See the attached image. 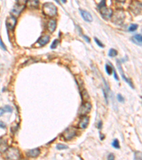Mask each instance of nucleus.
Listing matches in <instances>:
<instances>
[{
    "label": "nucleus",
    "mask_w": 142,
    "mask_h": 160,
    "mask_svg": "<svg viewBox=\"0 0 142 160\" xmlns=\"http://www.w3.org/2000/svg\"><path fill=\"white\" fill-rule=\"evenodd\" d=\"M42 11L46 16L53 17L57 14V7L51 2H46L43 5Z\"/></svg>",
    "instance_id": "1"
},
{
    "label": "nucleus",
    "mask_w": 142,
    "mask_h": 160,
    "mask_svg": "<svg viewBox=\"0 0 142 160\" xmlns=\"http://www.w3.org/2000/svg\"><path fill=\"white\" fill-rule=\"evenodd\" d=\"M6 158L9 160H19L20 158V152L17 148L11 147L7 149Z\"/></svg>",
    "instance_id": "2"
},
{
    "label": "nucleus",
    "mask_w": 142,
    "mask_h": 160,
    "mask_svg": "<svg viewBox=\"0 0 142 160\" xmlns=\"http://www.w3.org/2000/svg\"><path fill=\"white\" fill-rule=\"evenodd\" d=\"M77 133V130L76 129L73 127H68L67 128L64 132L63 133V138L66 140H70L71 139H73Z\"/></svg>",
    "instance_id": "3"
},
{
    "label": "nucleus",
    "mask_w": 142,
    "mask_h": 160,
    "mask_svg": "<svg viewBox=\"0 0 142 160\" xmlns=\"http://www.w3.org/2000/svg\"><path fill=\"white\" fill-rule=\"evenodd\" d=\"M92 108V105L90 102H85L83 105H81V107L79 109V115H81V116H84V115H86L87 114H88Z\"/></svg>",
    "instance_id": "4"
},
{
    "label": "nucleus",
    "mask_w": 142,
    "mask_h": 160,
    "mask_svg": "<svg viewBox=\"0 0 142 160\" xmlns=\"http://www.w3.org/2000/svg\"><path fill=\"white\" fill-rule=\"evenodd\" d=\"M129 9L133 14L138 15L141 14V11H142V4L139 1H134L131 4Z\"/></svg>",
    "instance_id": "5"
},
{
    "label": "nucleus",
    "mask_w": 142,
    "mask_h": 160,
    "mask_svg": "<svg viewBox=\"0 0 142 160\" xmlns=\"http://www.w3.org/2000/svg\"><path fill=\"white\" fill-rule=\"evenodd\" d=\"M124 18H125V15H124V12L121 11H117L115 13V14L114 15L112 21H113V22L114 24H122L124 22Z\"/></svg>",
    "instance_id": "6"
},
{
    "label": "nucleus",
    "mask_w": 142,
    "mask_h": 160,
    "mask_svg": "<svg viewBox=\"0 0 142 160\" xmlns=\"http://www.w3.org/2000/svg\"><path fill=\"white\" fill-rule=\"evenodd\" d=\"M100 9L101 15L102 16L103 18H104L106 19H110L112 16V14H113V11L111 9L107 8V7H104L100 8Z\"/></svg>",
    "instance_id": "7"
},
{
    "label": "nucleus",
    "mask_w": 142,
    "mask_h": 160,
    "mask_svg": "<svg viewBox=\"0 0 142 160\" xmlns=\"http://www.w3.org/2000/svg\"><path fill=\"white\" fill-rule=\"evenodd\" d=\"M117 62V67H118V69H119V72H120V73H121V76L122 77V78L124 80L125 82H126V83L129 84V85L132 88H134V85H133L132 82L129 78H127L124 76V71H123V70H122V66H121V63H120V61L118 60Z\"/></svg>",
    "instance_id": "8"
},
{
    "label": "nucleus",
    "mask_w": 142,
    "mask_h": 160,
    "mask_svg": "<svg viewBox=\"0 0 142 160\" xmlns=\"http://www.w3.org/2000/svg\"><path fill=\"white\" fill-rule=\"evenodd\" d=\"M17 19L14 17H9L7 19L6 24L9 29L12 30L14 29L15 26L17 24Z\"/></svg>",
    "instance_id": "9"
},
{
    "label": "nucleus",
    "mask_w": 142,
    "mask_h": 160,
    "mask_svg": "<svg viewBox=\"0 0 142 160\" xmlns=\"http://www.w3.org/2000/svg\"><path fill=\"white\" fill-rule=\"evenodd\" d=\"M89 124V118L86 115L83 116L79 123H78V127L80 129H85Z\"/></svg>",
    "instance_id": "10"
},
{
    "label": "nucleus",
    "mask_w": 142,
    "mask_h": 160,
    "mask_svg": "<svg viewBox=\"0 0 142 160\" xmlns=\"http://www.w3.org/2000/svg\"><path fill=\"white\" fill-rule=\"evenodd\" d=\"M80 11L81 16L83 18V19L85 21H87V22H91V21H92V15H91L89 12H87V11H85V10H83V9H80Z\"/></svg>",
    "instance_id": "11"
},
{
    "label": "nucleus",
    "mask_w": 142,
    "mask_h": 160,
    "mask_svg": "<svg viewBox=\"0 0 142 160\" xmlns=\"http://www.w3.org/2000/svg\"><path fill=\"white\" fill-rule=\"evenodd\" d=\"M39 154H40V150L38 148H36V149L31 150L26 152V155L28 157H31V158H36Z\"/></svg>",
    "instance_id": "12"
},
{
    "label": "nucleus",
    "mask_w": 142,
    "mask_h": 160,
    "mask_svg": "<svg viewBox=\"0 0 142 160\" xmlns=\"http://www.w3.org/2000/svg\"><path fill=\"white\" fill-rule=\"evenodd\" d=\"M49 41H50V36H48V35H45V36H41V38H39L37 43L39 46H44V45L47 44L49 42Z\"/></svg>",
    "instance_id": "13"
},
{
    "label": "nucleus",
    "mask_w": 142,
    "mask_h": 160,
    "mask_svg": "<svg viewBox=\"0 0 142 160\" xmlns=\"http://www.w3.org/2000/svg\"><path fill=\"white\" fill-rule=\"evenodd\" d=\"M132 41L136 45L141 46L142 43V35L141 34H136V35H134V36H132Z\"/></svg>",
    "instance_id": "14"
},
{
    "label": "nucleus",
    "mask_w": 142,
    "mask_h": 160,
    "mask_svg": "<svg viewBox=\"0 0 142 160\" xmlns=\"http://www.w3.org/2000/svg\"><path fill=\"white\" fill-rule=\"evenodd\" d=\"M56 26H57L56 21L54 19H51L48 24V30L51 33L53 32L56 29Z\"/></svg>",
    "instance_id": "15"
},
{
    "label": "nucleus",
    "mask_w": 142,
    "mask_h": 160,
    "mask_svg": "<svg viewBox=\"0 0 142 160\" xmlns=\"http://www.w3.org/2000/svg\"><path fill=\"white\" fill-rule=\"evenodd\" d=\"M27 5L29 8L36 9L38 8L39 1L38 0H27Z\"/></svg>",
    "instance_id": "16"
},
{
    "label": "nucleus",
    "mask_w": 142,
    "mask_h": 160,
    "mask_svg": "<svg viewBox=\"0 0 142 160\" xmlns=\"http://www.w3.org/2000/svg\"><path fill=\"white\" fill-rule=\"evenodd\" d=\"M8 149V144L6 140H0V152L4 153Z\"/></svg>",
    "instance_id": "17"
},
{
    "label": "nucleus",
    "mask_w": 142,
    "mask_h": 160,
    "mask_svg": "<svg viewBox=\"0 0 142 160\" xmlns=\"http://www.w3.org/2000/svg\"><path fill=\"white\" fill-rule=\"evenodd\" d=\"M24 6L17 4L14 7V9H13L11 10V14H14V15H19L21 13V11L24 9Z\"/></svg>",
    "instance_id": "18"
},
{
    "label": "nucleus",
    "mask_w": 142,
    "mask_h": 160,
    "mask_svg": "<svg viewBox=\"0 0 142 160\" xmlns=\"http://www.w3.org/2000/svg\"><path fill=\"white\" fill-rule=\"evenodd\" d=\"M12 112V108L9 105H6L4 108H0V116L3 115V114H4L5 112Z\"/></svg>",
    "instance_id": "19"
},
{
    "label": "nucleus",
    "mask_w": 142,
    "mask_h": 160,
    "mask_svg": "<svg viewBox=\"0 0 142 160\" xmlns=\"http://www.w3.org/2000/svg\"><path fill=\"white\" fill-rule=\"evenodd\" d=\"M105 70L107 75H111L112 71H113V66L112 65H109V64H106L105 65Z\"/></svg>",
    "instance_id": "20"
},
{
    "label": "nucleus",
    "mask_w": 142,
    "mask_h": 160,
    "mask_svg": "<svg viewBox=\"0 0 142 160\" xmlns=\"http://www.w3.org/2000/svg\"><path fill=\"white\" fill-rule=\"evenodd\" d=\"M108 55L109 56H110V57H114L117 55V51L114 49H111L109 51Z\"/></svg>",
    "instance_id": "21"
},
{
    "label": "nucleus",
    "mask_w": 142,
    "mask_h": 160,
    "mask_svg": "<svg viewBox=\"0 0 142 160\" xmlns=\"http://www.w3.org/2000/svg\"><path fill=\"white\" fill-rule=\"evenodd\" d=\"M68 148L67 145H65V144H58L56 145V149L58 150H66Z\"/></svg>",
    "instance_id": "22"
},
{
    "label": "nucleus",
    "mask_w": 142,
    "mask_h": 160,
    "mask_svg": "<svg viewBox=\"0 0 142 160\" xmlns=\"http://www.w3.org/2000/svg\"><path fill=\"white\" fill-rule=\"evenodd\" d=\"M112 145L114 147V148H116V149H119L120 148V145H119V140H117V139H115V140H114V141L112 142Z\"/></svg>",
    "instance_id": "23"
},
{
    "label": "nucleus",
    "mask_w": 142,
    "mask_h": 160,
    "mask_svg": "<svg viewBox=\"0 0 142 160\" xmlns=\"http://www.w3.org/2000/svg\"><path fill=\"white\" fill-rule=\"evenodd\" d=\"M58 43H59L58 40H57V39L54 40V41L53 42V43H52V44H51V46H50V49H56V48L57 47V46H58Z\"/></svg>",
    "instance_id": "24"
},
{
    "label": "nucleus",
    "mask_w": 142,
    "mask_h": 160,
    "mask_svg": "<svg viewBox=\"0 0 142 160\" xmlns=\"http://www.w3.org/2000/svg\"><path fill=\"white\" fill-rule=\"evenodd\" d=\"M138 28V25L136 24H132L129 27V31H134L136 30V29Z\"/></svg>",
    "instance_id": "25"
},
{
    "label": "nucleus",
    "mask_w": 142,
    "mask_h": 160,
    "mask_svg": "<svg viewBox=\"0 0 142 160\" xmlns=\"http://www.w3.org/2000/svg\"><path fill=\"white\" fill-rule=\"evenodd\" d=\"M138 152H135V154H134V160H142V153L139 152V154H138Z\"/></svg>",
    "instance_id": "26"
},
{
    "label": "nucleus",
    "mask_w": 142,
    "mask_h": 160,
    "mask_svg": "<svg viewBox=\"0 0 142 160\" xmlns=\"http://www.w3.org/2000/svg\"><path fill=\"white\" fill-rule=\"evenodd\" d=\"M26 2H27V0H17V4L21 5V6H24Z\"/></svg>",
    "instance_id": "27"
},
{
    "label": "nucleus",
    "mask_w": 142,
    "mask_h": 160,
    "mask_svg": "<svg viewBox=\"0 0 142 160\" xmlns=\"http://www.w3.org/2000/svg\"><path fill=\"white\" fill-rule=\"evenodd\" d=\"M95 42H96V43L100 46V47H101V48H104V45L101 43V41H100V40H98L97 38H95Z\"/></svg>",
    "instance_id": "28"
},
{
    "label": "nucleus",
    "mask_w": 142,
    "mask_h": 160,
    "mask_svg": "<svg viewBox=\"0 0 142 160\" xmlns=\"http://www.w3.org/2000/svg\"><path fill=\"white\" fill-rule=\"evenodd\" d=\"M117 100H118V101L121 102H124V98L120 95V94H118L117 95Z\"/></svg>",
    "instance_id": "29"
},
{
    "label": "nucleus",
    "mask_w": 142,
    "mask_h": 160,
    "mask_svg": "<svg viewBox=\"0 0 142 160\" xmlns=\"http://www.w3.org/2000/svg\"><path fill=\"white\" fill-rule=\"evenodd\" d=\"M105 4H106V1H105V0H102V1H101L100 3L99 4V5H98V8L100 9L102 8V7H105Z\"/></svg>",
    "instance_id": "30"
},
{
    "label": "nucleus",
    "mask_w": 142,
    "mask_h": 160,
    "mask_svg": "<svg viewBox=\"0 0 142 160\" xmlns=\"http://www.w3.org/2000/svg\"><path fill=\"white\" fill-rule=\"evenodd\" d=\"M0 46H1V49H4V51H7V49H6V47H5V46H4V44L2 43L1 41V38H0Z\"/></svg>",
    "instance_id": "31"
},
{
    "label": "nucleus",
    "mask_w": 142,
    "mask_h": 160,
    "mask_svg": "<svg viewBox=\"0 0 142 160\" xmlns=\"http://www.w3.org/2000/svg\"><path fill=\"white\" fill-rule=\"evenodd\" d=\"M107 160H114V156L113 155V154H109L107 157Z\"/></svg>",
    "instance_id": "32"
},
{
    "label": "nucleus",
    "mask_w": 142,
    "mask_h": 160,
    "mask_svg": "<svg viewBox=\"0 0 142 160\" xmlns=\"http://www.w3.org/2000/svg\"><path fill=\"white\" fill-rule=\"evenodd\" d=\"M0 128H6V125L4 123V122H0Z\"/></svg>",
    "instance_id": "33"
},
{
    "label": "nucleus",
    "mask_w": 142,
    "mask_h": 160,
    "mask_svg": "<svg viewBox=\"0 0 142 160\" xmlns=\"http://www.w3.org/2000/svg\"><path fill=\"white\" fill-rule=\"evenodd\" d=\"M113 72H114V78L117 80H119V78H118V76H117V73H116V71L114 70V68H113Z\"/></svg>",
    "instance_id": "34"
},
{
    "label": "nucleus",
    "mask_w": 142,
    "mask_h": 160,
    "mask_svg": "<svg viewBox=\"0 0 142 160\" xmlns=\"http://www.w3.org/2000/svg\"><path fill=\"white\" fill-rule=\"evenodd\" d=\"M83 37L85 38V39H86V41H87V42L89 43L90 41V39H89L88 37H87L86 36H83Z\"/></svg>",
    "instance_id": "35"
},
{
    "label": "nucleus",
    "mask_w": 142,
    "mask_h": 160,
    "mask_svg": "<svg viewBox=\"0 0 142 160\" xmlns=\"http://www.w3.org/2000/svg\"><path fill=\"white\" fill-rule=\"evenodd\" d=\"M117 1H119V2H122H122H124L126 0H117Z\"/></svg>",
    "instance_id": "36"
},
{
    "label": "nucleus",
    "mask_w": 142,
    "mask_h": 160,
    "mask_svg": "<svg viewBox=\"0 0 142 160\" xmlns=\"http://www.w3.org/2000/svg\"><path fill=\"white\" fill-rule=\"evenodd\" d=\"M61 1H62L63 3H66V0H61Z\"/></svg>",
    "instance_id": "37"
},
{
    "label": "nucleus",
    "mask_w": 142,
    "mask_h": 160,
    "mask_svg": "<svg viewBox=\"0 0 142 160\" xmlns=\"http://www.w3.org/2000/svg\"><path fill=\"white\" fill-rule=\"evenodd\" d=\"M55 1H56V2H57V3H59L58 0H55Z\"/></svg>",
    "instance_id": "38"
}]
</instances>
